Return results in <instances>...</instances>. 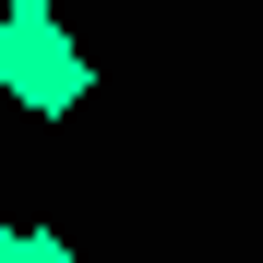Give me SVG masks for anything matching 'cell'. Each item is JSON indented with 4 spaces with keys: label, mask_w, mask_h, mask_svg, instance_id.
<instances>
[{
    "label": "cell",
    "mask_w": 263,
    "mask_h": 263,
    "mask_svg": "<svg viewBox=\"0 0 263 263\" xmlns=\"http://www.w3.org/2000/svg\"><path fill=\"white\" fill-rule=\"evenodd\" d=\"M0 263H72L60 239H36V228H0Z\"/></svg>",
    "instance_id": "obj_2"
},
{
    "label": "cell",
    "mask_w": 263,
    "mask_h": 263,
    "mask_svg": "<svg viewBox=\"0 0 263 263\" xmlns=\"http://www.w3.org/2000/svg\"><path fill=\"white\" fill-rule=\"evenodd\" d=\"M12 12H48V0H12Z\"/></svg>",
    "instance_id": "obj_3"
},
{
    "label": "cell",
    "mask_w": 263,
    "mask_h": 263,
    "mask_svg": "<svg viewBox=\"0 0 263 263\" xmlns=\"http://www.w3.org/2000/svg\"><path fill=\"white\" fill-rule=\"evenodd\" d=\"M0 84H12L36 120H60V108L84 96V60H72V36H60L48 12H12V24H0Z\"/></svg>",
    "instance_id": "obj_1"
}]
</instances>
